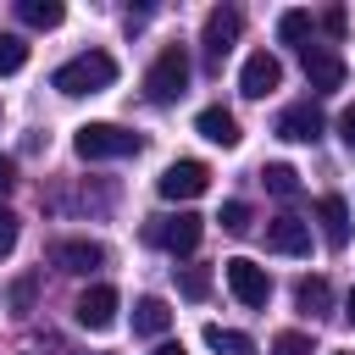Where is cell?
<instances>
[{
  "instance_id": "cell-1",
  "label": "cell",
  "mask_w": 355,
  "mask_h": 355,
  "mask_svg": "<svg viewBox=\"0 0 355 355\" xmlns=\"http://www.w3.org/2000/svg\"><path fill=\"white\" fill-rule=\"evenodd\" d=\"M111 83H116V61H111L105 50H83V55H72V61H61V67L50 72V89L67 94V100L100 94V89H111Z\"/></svg>"
},
{
  "instance_id": "cell-2",
  "label": "cell",
  "mask_w": 355,
  "mask_h": 355,
  "mask_svg": "<svg viewBox=\"0 0 355 355\" xmlns=\"http://www.w3.org/2000/svg\"><path fill=\"white\" fill-rule=\"evenodd\" d=\"M72 150H78L83 161H122V155H139L144 139L128 133V128H116V122H83V128L72 133Z\"/></svg>"
},
{
  "instance_id": "cell-3",
  "label": "cell",
  "mask_w": 355,
  "mask_h": 355,
  "mask_svg": "<svg viewBox=\"0 0 355 355\" xmlns=\"http://www.w3.org/2000/svg\"><path fill=\"white\" fill-rule=\"evenodd\" d=\"M239 33H244V11H239V6H211V11H205L200 44H205V67H211V72H222V61H227V50L239 44Z\"/></svg>"
},
{
  "instance_id": "cell-4",
  "label": "cell",
  "mask_w": 355,
  "mask_h": 355,
  "mask_svg": "<svg viewBox=\"0 0 355 355\" xmlns=\"http://www.w3.org/2000/svg\"><path fill=\"white\" fill-rule=\"evenodd\" d=\"M189 89V50L183 44H166L155 61H150V72H144V94L155 100V105H166V100H178Z\"/></svg>"
},
{
  "instance_id": "cell-5",
  "label": "cell",
  "mask_w": 355,
  "mask_h": 355,
  "mask_svg": "<svg viewBox=\"0 0 355 355\" xmlns=\"http://www.w3.org/2000/svg\"><path fill=\"white\" fill-rule=\"evenodd\" d=\"M144 233H150V244H161L166 255H194L200 239H205V222H200L194 211H178V216H155Z\"/></svg>"
},
{
  "instance_id": "cell-6",
  "label": "cell",
  "mask_w": 355,
  "mask_h": 355,
  "mask_svg": "<svg viewBox=\"0 0 355 355\" xmlns=\"http://www.w3.org/2000/svg\"><path fill=\"white\" fill-rule=\"evenodd\" d=\"M222 272H227V288H233V300H239V305L261 311V305L272 300V277H266V266H255L250 255H233V261H222Z\"/></svg>"
},
{
  "instance_id": "cell-7",
  "label": "cell",
  "mask_w": 355,
  "mask_h": 355,
  "mask_svg": "<svg viewBox=\"0 0 355 355\" xmlns=\"http://www.w3.org/2000/svg\"><path fill=\"white\" fill-rule=\"evenodd\" d=\"M322 128H327V116H322L316 100H294V105L277 111V139H288V144H316Z\"/></svg>"
},
{
  "instance_id": "cell-8",
  "label": "cell",
  "mask_w": 355,
  "mask_h": 355,
  "mask_svg": "<svg viewBox=\"0 0 355 355\" xmlns=\"http://www.w3.org/2000/svg\"><path fill=\"white\" fill-rule=\"evenodd\" d=\"M155 189H161V200H194V194L211 189V166H205V161H172V166L155 178Z\"/></svg>"
},
{
  "instance_id": "cell-9",
  "label": "cell",
  "mask_w": 355,
  "mask_h": 355,
  "mask_svg": "<svg viewBox=\"0 0 355 355\" xmlns=\"http://www.w3.org/2000/svg\"><path fill=\"white\" fill-rule=\"evenodd\" d=\"M116 288L111 283H89L83 294H78V305H72V316H78V327H89V333H105L111 322H116Z\"/></svg>"
},
{
  "instance_id": "cell-10",
  "label": "cell",
  "mask_w": 355,
  "mask_h": 355,
  "mask_svg": "<svg viewBox=\"0 0 355 355\" xmlns=\"http://www.w3.org/2000/svg\"><path fill=\"white\" fill-rule=\"evenodd\" d=\"M277 83H283V61H277L272 50H255V55L244 61V72H239V89H244L250 100H266Z\"/></svg>"
},
{
  "instance_id": "cell-11",
  "label": "cell",
  "mask_w": 355,
  "mask_h": 355,
  "mask_svg": "<svg viewBox=\"0 0 355 355\" xmlns=\"http://www.w3.org/2000/svg\"><path fill=\"white\" fill-rule=\"evenodd\" d=\"M266 250H277V255H311V222L305 216H272L266 222Z\"/></svg>"
},
{
  "instance_id": "cell-12",
  "label": "cell",
  "mask_w": 355,
  "mask_h": 355,
  "mask_svg": "<svg viewBox=\"0 0 355 355\" xmlns=\"http://www.w3.org/2000/svg\"><path fill=\"white\" fill-rule=\"evenodd\" d=\"M50 261L61 266V272H94V266H105V250L94 244V239H61L55 250H50Z\"/></svg>"
},
{
  "instance_id": "cell-13",
  "label": "cell",
  "mask_w": 355,
  "mask_h": 355,
  "mask_svg": "<svg viewBox=\"0 0 355 355\" xmlns=\"http://www.w3.org/2000/svg\"><path fill=\"white\" fill-rule=\"evenodd\" d=\"M316 222H322V239H327V250H344V244H349V205H344L338 194H322V205H316Z\"/></svg>"
},
{
  "instance_id": "cell-14",
  "label": "cell",
  "mask_w": 355,
  "mask_h": 355,
  "mask_svg": "<svg viewBox=\"0 0 355 355\" xmlns=\"http://www.w3.org/2000/svg\"><path fill=\"white\" fill-rule=\"evenodd\" d=\"M166 327H172V305H166L161 294H144V300L133 305V333H139V338H161Z\"/></svg>"
},
{
  "instance_id": "cell-15",
  "label": "cell",
  "mask_w": 355,
  "mask_h": 355,
  "mask_svg": "<svg viewBox=\"0 0 355 355\" xmlns=\"http://www.w3.org/2000/svg\"><path fill=\"white\" fill-rule=\"evenodd\" d=\"M305 83H311V89H338V83H344V61H338L333 50H311V44H305Z\"/></svg>"
},
{
  "instance_id": "cell-16",
  "label": "cell",
  "mask_w": 355,
  "mask_h": 355,
  "mask_svg": "<svg viewBox=\"0 0 355 355\" xmlns=\"http://www.w3.org/2000/svg\"><path fill=\"white\" fill-rule=\"evenodd\" d=\"M194 128H200V139H211V144H222V150L239 144V122H233V111H222V105H205V111L194 116Z\"/></svg>"
},
{
  "instance_id": "cell-17",
  "label": "cell",
  "mask_w": 355,
  "mask_h": 355,
  "mask_svg": "<svg viewBox=\"0 0 355 355\" xmlns=\"http://www.w3.org/2000/svg\"><path fill=\"white\" fill-rule=\"evenodd\" d=\"M294 305H300L305 316H322V311L333 305V288H327V277H300V283H294Z\"/></svg>"
},
{
  "instance_id": "cell-18",
  "label": "cell",
  "mask_w": 355,
  "mask_h": 355,
  "mask_svg": "<svg viewBox=\"0 0 355 355\" xmlns=\"http://www.w3.org/2000/svg\"><path fill=\"white\" fill-rule=\"evenodd\" d=\"M17 17H22L28 28H61L67 6H61V0H17Z\"/></svg>"
},
{
  "instance_id": "cell-19",
  "label": "cell",
  "mask_w": 355,
  "mask_h": 355,
  "mask_svg": "<svg viewBox=\"0 0 355 355\" xmlns=\"http://www.w3.org/2000/svg\"><path fill=\"white\" fill-rule=\"evenodd\" d=\"M205 344L216 349V355H255V338L250 333H239V327H205Z\"/></svg>"
},
{
  "instance_id": "cell-20",
  "label": "cell",
  "mask_w": 355,
  "mask_h": 355,
  "mask_svg": "<svg viewBox=\"0 0 355 355\" xmlns=\"http://www.w3.org/2000/svg\"><path fill=\"white\" fill-rule=\"evenodd\" d=\"M261 183H266L277 200H294V194H300V172H294L288 161H272V166H261Z\"/></svg>"
},
{
  "instance_id": "cell-21",
  "label": "cell",
  "mask_w": 355,
  "mask_h": 355,
  "mask_svg": "<svg viewBox=\"0 0 355 355\" xmlns=\"http://www.w3.org/2000/svg\"><path fill=\"white\" fill-rule=\"evenodd\" d=\"M277 39L305 50V39H311V11H283V17H277Z\"/></svg>"
},
{
  "instance_id": "cell-22",
  "label": "cell",
  "mask_w": 355,
  "mask_h": 355,
  "mask_svg": "<svg viewBox=\"0 0 355 355\" xmlns=\"http://www.w3.org/2000/svg\"><path fill=\"white\" fill-rule=\"evenodd\" d=\"M22 67H28L22 33H0V78H6V72H22Z\"/></svg>"
},
{
  "instance_id": "cell-23",
  "label": "cell",
  "mask_w": 355,
  "mask_h": 355,
  "mask_svg": "<svg viewBox=\"0 0 355 355\" xmlns=\"http://www.w3.org/2000/svg\"><path fill=\"white\" fill-rule=\"evenodd\" d=\"M178 288H183V300H205V294H211V272H205V266H183Z\"/></svg>"
},
{
  "instance_id": "cell-24",
  "label": "cell",
  "mask_w": 355,
  "mask_h": 355,
  "mask_svg": "<svg viewBox=\"0 0 355 355\" xmlns=\"http://www.w3.org/2000/svg\"><path fill=\"white\" fill-rule=\"evenodd\" d=\"M216 222H222V227H227V233H250V205H244V200H227V205H222V216H216Z\"/></svg>"
},
{
  "instance_id": "cell-25",
  "label": "cell",
  "mask_w": 355,
  "mask_h": 355,
  "mask_svg": "<svg viewBox=\"0 0 355 355\" xmlns=\"http://www.w3.org/2000/svg\"><path fill=\"white\" fill-rule=\"evenodd\" d=\"M272 355H311V338L305 333H277L272 338Z\"/></svg>"
},
{
  "instance_id": "cell-26",
  "label": "cell",
  "mask_w": 355,
  "mask_h": 355,
  "mask_svg": "<svg viewBox=\"0 0 355 355\" xmlns=\"http://www.w3.org/2000/svg\"><path fill=\"white\" fill-rule=\"evenodd\" d=\"M11 311H17V316L33 311V277H17V283H11Z\"/></svg>"
},
{
  "instance_id": "cell-27",
  "label": "cell",
  "mask_w": 355,
  "mask_h": 355,
  "mask_svg": "<svg viewBox=\"0 0 355 355\" xmlns=\"http://www.w3.org/2000/svg\"><path fill=\"white\" fill-rule=\"evenodd\" d=\"M11 250H17V211L0 205V255H11Z\"/></svg>"
},
{
  "instance_id": "cell-28",
  "label": "cell",
  "mask_w": 355,
  "mask_h": 355,
  "mask_svg": "<svg viewBox=\"0 0 355 355\" xmlns=\"http://www.w3.org/2000/svg\"><path fill=\"white\" fill-rule=\"evenodd\" d=\"M344 28H349V17H344V6H333V11H322V33H333V39H344Z\"/></svg>"
},
{
  "instance_id": "cell-29",
  "label": "cell",
  "mask_w": 355,
  "mask_h": 355,
  "mask_svg": "<svg viewBox=\"0 0 355 355\" xmlns=\"http://www.w3.org/2000/svg\"><path fill=\"white\" fill-rule=\"evenodd\" d=\"M338 139H344V150L355 155V105H349V111L338 116Z\"/></svg>"
},
{
  "instance_id": "cell-30",
  "label": "cell",
  "mask_w": 355,
  "mask_h": 355,
  "mask_svg": "<svg viewBox=\"0 0 355 355\" xmlns=\"http://www.w3.org/2000/svg\"><path fill=\"white\" fill-rule=\"evenodd\" d=\"M11 183H17V161H11V155H0V194H6Z\"/></svg>"
},
{
  "instance_id": "cell-31",
  "label": "cell",
  "mask_w": 355,
  "mask_h": 355,
  "mask_svg": "<svg viewBox=\"0 0 355 355\" xmlns=\"http://www.w3.org/2000/svg\"><path fill=\"white\" fill-rule=\"evenodd\" d=\"M150 355H183V344H172V338H161V344H155Z\"/></svg>"
},
{
  "instance_id": "cell-32",
  "label": "cell",
  "mask_w": 355,
  "mask_h": 355,
  "mask_svg": "<svg viewBox=\"0 0 355 355\" xmlns=\"http://www.w3.org/2000/svg\"><path fill=\"white\" fill-rule=\"evenodd\" d=\"M344 311H349V322H355V288H349V300H344Z\"/></svg>"
}]
</instances>
